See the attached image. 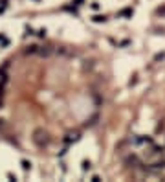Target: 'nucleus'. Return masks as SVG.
Returning a JSON list of instances; mask_svg holds the SVG:
<instances>
[{
	"label": "nucleus",
	"mask_w": 165,
	"mask_h": 182,
	"mask_svg": "<svg viewBox=\"0 0 165 182\" xmlns=\"http://www.w3.org/2000/svg\"><path fill=\"white\" fill-rule=\"evenodd\" d=\"M119 15H121V17H128V15H132V9H125V11H121Z\"/></svg>",
	"instance_id": "2"
},
{
	"label": "nucleus",
	"mask_w": 165,
	"mask_h": 182,
	"mask_svg": "<svg viewBox=\"0 0 165 182\" xmlns=\"http://www.w3.org/2000/svg\"><path fill=\"white\" fill-rule=\"evenodd\" d=\"M105 20H107L105 15H96V17H94V22H105Z\"/></svg>",
	"instance_id": "1"
}]
</instances>
